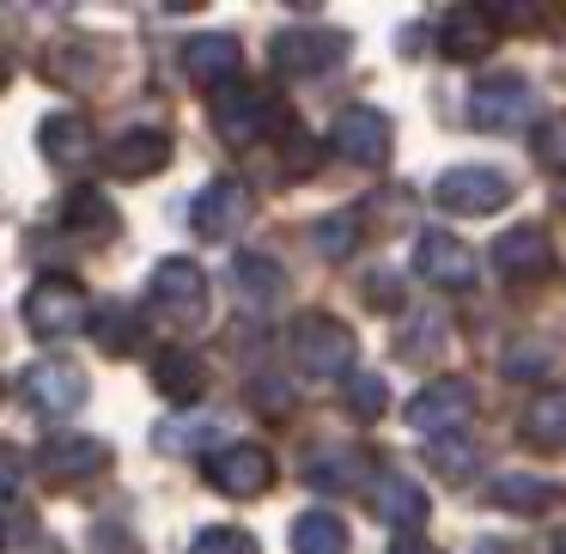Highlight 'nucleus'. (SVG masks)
<instances>
[{
	"instance_id": "1",
	"label": "nucleus",
	"mask_w": 566,
	"mask_h": 554,
	"mask_svg": "<svg viewBox=\"0 0 566 554\" xmlns=\"http://www.w3.org/2000/svg\"><path fill=\"white\" fill-rule=\"evenodd\" d=\"M286 347H293V366L311 372V378H342V372L354 366V330H347L342 317H329V311L293 317Z\"/></svg>"
},
{
	"instance_id": "2",
	"label": "nucleus",
	"mask_w": 566,
	"mask_h": 554,
	"mask_svg": "<svg viewBox=\"0 0 566 554\" xmlns=\"http://www.w3.org/2000/svg\"><path fill=\"white\" fill-rule=\"evenodd\" d=\"M25 330L38 335V342H62V335H74V330H92L86 286L67 281V274H43L25 293Z\"/></svg>"
},
{
	"instance_id": "3",
	"label": "nucleus",
	"mask_w": 566,
	"mask_h": 554,
	"mask_svg": "<svg viewBox=\"0 0 566 554\" xmlns=\"http://www.w3.org/2000/svg\"><path fill=\"white\" fill-rule=\"evenodd\" d=\"M19 396L50 420L80 415V408H86V372H80L74 359H62V354H43V359H31V366L19 372Z\"/></svg>"
},
{
	"instance_id": "4",
	"label": "nucleus",
	"mask_w": 566,
	"mask_h": 554,
	"mask_svg": "<svg viewBox=\"0 0 566 554\" xmlns=\"http://www.w3.org/2000/svg\"><path fill=\"white\" fill-rule=\"evenodd\" d=\"M530 116H536V86L524 74H488L469 92V123L488 128V135H512Z\"/></svg>"
},
{
	"instance_id": "5",
	"label": "nucleus",
	"mask_w": 566,
	"mask_h": 554,
	"mask_svg": "<svg viewBox=\"0 0 566 554\" xmlns=\"http://www.w3.org/2000/svg\"><path fill=\"white\" fill-rule=\"evenodd\" d=\"M201 469H208L213 493H226V500H256V493H269V481H274V457L262 451V445H250V439H220Z\"/></svg>"
},
{
	"instance_id": "6",
	"label": "nucleus",
	"mask_w": 566,
	"mask_h": 554,
	"mask_svg": "<svg viewBox=\"0 0 566 554\" xmlns=\"http://www.w3.org/2000/svg\"><path fill=\"white\" fill-rule=\"evenodd\" d=\"M469 415H475V384L469 378H432V384H420V396H408V427L427 432V439L463 432Z\"/></svg>"
},
{
	"instance_id": "7",
	"label": "nucleus",
	"mask_w": 566,
	"mask_h": 554,
	"mask_svg": "<svg viewBox=\"0 0 566 554\" xmlns=\"http://www.w3.org/2000/svg\"><path fill=\"white\" fill-rule=\"evenodd\" d=\"M329 147L342 153L347 165H384L396 147V128L378 104H342L329 123Z\"/></svg>"
},
{
	"instance_id": "8",
	"label": "nucleus",
	"mask_w": 566,
	"mask_h": 554,
	"mask_svg": "<svg viewBox=\"0 0 566 554\" xmlns=\"http://www.w3.org/2000/svg\"><path fill=\"white\" fill-rule=\"evenodd\" d=\"M153 311L171 323H201L208 317V269L196 257H165L153 269Z\"/></svg>"
},
{
	"instance_id": "9",
	"label": "nucleus",
	"mask_w": 566,
	"mask_h": 554,
	"mask_svg": "<svg viewBox=\"0 0 566 554\" xmlns=\"http://www.w3.org/2000/svg\"><path fill=\"white\" fill-rule=\"evenodd\" d=\"M432 201L444 213H493L512 201V177L493 171V165H457V171H444L432 184Z\"/></svg>"
},
{
	"instance_id": "10",
	"label": "nucleus",
	"mask_w": 566,
	"mask_h": 554,
	"mask_svg": "<svg viewBox=\"0 0 566 554\" xmlns=\"http://www.w3.org/2000/svg\"><path fill=\"white\" fill-rule=\"evenodd\" d=\"M415 274L427 286H439V293H463V286H475V250H469L463 238L427 226V232L415 238Z\"/></svg>"
},
{
	"instance_id": "11",
	"label": "nucleus",
	"mask_w": 566,
	"mask_h": 554,
	"mask_svg": "<svg viewBox=\"0 0 566 554\" xmlns=\"http://www.w3.org/2000/svg\"><path fill=\"white\" fill-rule=\"evenodd\" d=\"M269 50H274V67H281V74L311 80V74H329V67L342 62L347 38H342V31H329V25H293V31H281Z\"/></svg>"
},
{
	"instance_id": "12",
	"label": "nucleus",
	"mask_w": 566,
	"mask_h": 554,
	"mask_svg": "<svg viewBox=\"0 0 566 554\" xmlns=\"http://www.w3.org/2000/svg\"><path fill=\"white\" fill-rule=\"evenodd\" d=\"M244 220H250V189L238 184V177H213V184L189 201V226H196V238H208V244L238 238Z\"/></svg>"
},
{
	"instance_id": "13",
	"label": "nucleus",
	"mask_w": 566,
	"mask_h": 554,
	"mask_svg": "<svg viewBox=\"0 0 566 554\" xmlns=\"http://www.w3.org/2000/svg\"><path fill=\"white\" fill-rule=\"evenodd\" d=\"M269 123H274L269 92H256V86L213 92V135H220L226 147H256V140L269 135Z\"/></svg>"
},
{
	"instance_id": "14",
	"label": "nucleus",
	"mask_w": 566,
	"mask_h": 554,
	"mask_svg": "<svg viewBox=\"0 0 566 554\" xmlns=\"http://www.w3.org/2000/svg\"><path fill=\"white\" fill-rule=\"evenodd\" d=\"M111 469V445L92 439V432H62V439H43L38 445V475L55 481V488H74V481Z\"/></svg>"
},
{
	"instance_id": "15",
	"label": "nucleus",
	"mask_w": 566,
	"mask_h": 554,
	"mask_svg": "<svg viewBox=\"0 0 566 554\" xmlns=\"http://www.w3.org/2000/svg\"><path fill=\"white\" fill-rule=\"evenodd\" d=\"M184 67H189V80H196V86L226 92V86H238V67H244V43L226 38V31H201V38H189V43H184Z\"/></svg>"
},
{
	"instance_id": "16",
	"label": "nucleus",
	"mask_w": 566,
	"mask_h": 554,
	"mask_svg": "<svg viewBox=\"0 0 566 554\" xmlns=\"http://www.w3.org/2000/svg\"><path fill=\"white\" fill-rule=\"evenodd\" d=\"M493 269L505 281H542L554 269V250H548V232L542 226H512V232L493 238Z\"/></svg>"
},
{
	"instance_id": "17",
	"label": "nucleus",
	"mask_w": 566,
	"mask_h": 554,
	"mask_svg": "<svg viewBox=\"0 0 566 554\" xmlns=\"http://www.w3.org/2000/svg\"><path fill=\"white\" fill-rule=\"evenodd\" d=\"M493 38H500V25H493L488 7H451V13L439 19V55L444 62H481V55L493 50Z\"/></svg>"
},
{
	"instance_id": "18",
	"label": "nucleus",
	"mask_w": 566,
	"mask_h": 554,
	"mask_svg": "<svg viewBox=\"0 0 566 554\" xmlns=\"http://www.w3.org/2000/svg\"><path fill=\"white\" fill-rule=\"evenodd\" d=\"M371 512H378L384 530H396V536H415L420 524H427L432 500L415 488L408 475H378L371 481Z\"/></svg>"
},
{
	"instance_id": "19",
	"label": "nucleus",
	"mask_w": 566,
	"mask_h": 554,
	"mask_svg": "<svg viewBox=\"0 0 566 554\" xmlns=\"http://www.w3.org/2000/svg\"><path fill=\"white\" fill-rule=\"evenodd\" d=\"M153 390H159L165 403H177V408L201 403V390H208V366H201L196 347H159V354H153Z\"/></svg>"
},
{
	"instance_id": "20",
	"label": "nucleus",
	"mask_w": 566,
	"mask_h": 554,
	"mask_svg": "<svg viewBox=\"0 0 566 554\" xmlns=\"http://www.w3.org/2000/svg\"><path fill=\"white\" fill-rule=\"evenodd\" d=\"M165 165H171V135H165V128H128L111 147V171L128 177V184H135V177H159Z\"/></svg>"
},
{
	"instance_id": "21",
	"label": "nucleus",
	"mask_w": 566,
	"mask_h": 554,
	"mask_svg": "<svg viewBox=\"0 0 566 554\" xmlns=\"http://www.w3.org/2000/svg\"><path fill=\"white\" fill-rule=\"evenodd\" d=\"M305 481L317 493H347V488H366L371 481V463H366L359 445H323V451L305 463Z\"/></svg>"
},
{
	"instance_id": "22",
	"label": "nucleus",
	"mask_w": 566,
	"mask_h": 554,
	"mask_svg": "<svg viewBox=\"0 0 566 554\" xmlns=\"http://www.w3.org/2000/svg\"><path fill=\"white\" fill-rule=\"evenodd\" d=\"M232 286L244 293L250 311H269L286 299V269L269 257V250H244V257H232Z\"/></svg>"
},
{
	"instance_id": "23",
	"label": "nucleus",
	"mask_w": 566,
	"mask_h": 554,
	"mask_svg": "<svg viewBox=\"0 0 566 554\" xmlns=\"http://www.w3.org/2000/svg\"><path fill=\"white\" fill-rule=\"evenodd\" d=\"M517 432L530 445H542V451H566V384L530 396L524 415H517Z\"/></svg>"
},
{
	"instance_id": "24",
	"label": "nucleus",
	"mask_w": 566,
	"mask_h": 554,
	"mask_svg": "<svg viewBox=\"0 0 566 554\" xmlns=\"http://www.w3.org/2000/svg\"><path fill=\"white\" fill-rule=\"evenodd\" d=\"M38 140H43V159L62 165V171H80V165L92 159V128H86V116H74V111L50 116V123L38 128Z\"/></svg>"
},
{
	"instance_id": "25",
	"label": "nucleus",
	"mask_w": 566,
	"mask_h": 554,
	"mask_svg": "<svg viewBox=\"0 0 566 554\" xmlns=\"http://www.w3.org/2000/svg\"><path fill=\"white\" fill-rule=\"evenodd\" d=\"M62 226L74 238H86V244H98V238H116V208H111V196H98V189H74V196L62 201Z\"/></svg>"
},
{
	"instance_id": "26",
	"label": "nucleus",
	"mask_w": 566,
	"mask_h": 554,
	"mask_svg": "<svg viewBox=\"0 0 566 554\" xmlns=\"http://www.w3.org/2000/svg\"><path fill=\"white\" fill-rule=\"evenodd\" d=\"M488 500H493V505H505V512L536 518V512H548V505H554V481H542V475H517V469H505V475H493V481H488Z\"/></svg>"
},
{
	"instance_id": "27",
	"label": "nucleus",
	"mask_w": 566,
	"mask_h": 554,
	"mask_svg": "<svg viewBox=\"0 0 566 554\" xmlns=\"http://www.w3.org/2000/svg\"><path fill=\"white\" fill-rule=\"evenodd\" d=\"M92 342H98L104 354H135L140 347V311L128 305V299L98 305V317H92Z\"/></svg>"
},
{
	"instance_id": "28",
	"label": "nucleus",
	"mask_w": 566,
	"mask_h": 554,
	"mask_svg": "<svg viewBox=\"0 0 566 554\" xmlns=\"http://www.w3.org/2000/svg\"><path fill=\"white\" fill-rule=\"evenodd\" d=\"M293 554H347V524L342 512H298L293 518Z\"/></svg>"
},
{
	"instance_id": "29",
	"label": "nucleus",
	"mask_w": 566,
	"mask_h": 554,
	"mask_svg": "<svg viewBox=\"0 0 566 554\" xmlns=\"http://www.w3.org/2000/svg\"><path fill=\"white\" fill-rule=\"evenodd\" d=\"M439 342H444V317H439V305L408 311L402 330H396V347H402V359H427Z\"/></svg>"
},
{
	"instance_id": "30",
	"label": "nucleus",
	"mask_w": 566,
	"mask_h": 554,
	"mask_svg": "<svg viewBox=\"0 0 566 554\" xmlns=\"http://www.w3.org/2000/svg\"><path fill=\"white\" fill-rule=\"evenodd\" d=\"M560 372V354L548 342H512L505 347V378L517 384H536V378H554Z\"/></svg>"
},
{
	"instance_id": "31",
	"label": "nucleus",
	"mask_w": 566,
	"mask_h": 554,
	"mask_svg": "<svg viewBox=\"0 0 566 554\" xmlns=\"http://www.w3.org/2000/svg\"><path fill=\"white\" fill-rule=\"evenodd\" d=\"M311 244H317L323 257H354V244H359V213H323V220L311 226Z\"/></svg>"
},
{
	"instance_id": "32",
	"label": "nucleus",
	"mask_w": 566,
	"mask_h": 554,
	"mask_svg": "<svg viewBox=\"0 0 566 554\" xmlns=\"http://www.w3.org/2000/svg\"><path fill=\"white\" fill-rule=\"evenodd\" d=\"M347 408H354L359 420H378L384 408H390V390H384L378 372H354V378H347Z\"/></svg>"
},
{
	"instance_id": "33",
	"label": "nucleus",
	"mask_w": 566,
	"mask_h": 554,
	"mask_svg": "<svg viewBox=\"0 0 566 554\" xmlns=\"http://www.w3.org/2000/svg\"><path fill=\"white\" fill-rule=\"evenodd\" d=\"M427 457H432V469H439V475H451V481H463L469 469H475V445H469L463 432H451V439H432Z\"/></svg>"
},
{
	"instance_id": "34",
	"label": "nucleus",
	"mask_w": 566,
	"mask_h": 554,
	"mask_svg": "<svg viewBox=\"0 0 566 554\" xmlns=\"http://www.w3.org/2000/svg\"><path fill=\"white\" fill-rule=\"evenodd\" d=\"M189 554H256V542H250L244 530H232V524H213V530H201V536L189 542Z\"/></svg>"
},
{
	"instance_id": "35",
	"label": "nucleus",
	"mask_w": 566,
	"mask_h": 554,
	"mask_svg": "<svg viewBox=\"0 0 566 554\" xmlns=\"http://www.w3.org/2000/svg\"><path fill=\"white\" fill-rule=\"evenodd\" d=\"M536 159L554 165V171H566V116H548V123H536Z\"/></svg>"
},
{
	"instance_id": "36",
	"label": "nucleus",
	"mask_w": 566,
	"mask_h": 554,
	"mask_svg": "<svg viewBox=\"0 0 566 554\" xmlns=\"http://www.w3.org/2000/svg\"><path fill=\"white\" fill-rule=\"evenodd\" d=\"M92 554H147V548H140L123 524H98L92 530Z\"/></svg>"
},
{
	"instance_id": "37",
	"label": "nucleus",
	"mask_w": 566,
	"mask_h": 554,
	"mask_svg": "<svg viewBox=\"0 0 566 554\" xmlns=\"http://www.w3.org/2000/svg\"><path fill=\"white\" fill-rule=\"evenodd\" d=\"M250 390H256V408H269V415H286V384H281V378H256Z\"/></svg>"
},
{
	"instance_id": "38",
	"label": "nucleus",
	"mask_w": 566,
	"mask_h": 554,
	"mask_svg": "<svg viewBox=\"0 0 566 554\" xmlns=\"http://www.w3.org/2000/svg\"><path fill=\"white\" fill-rule=\"evenodd\" d=\"M366 293H371V305H396V281H390V274H371Z\"/></svg>"
},
{
	"instance_id": "39",
	"label": "nucleus",
	"mask_w": 566,
	"mask_h": 554,
	"mask_svg": "<svg viewBox=\"0 0 566 554\" xmlns=\"http://www.w3.org/2000/svg\"><path fill=\"white\" fill-rule=\"evenodd\" d=\"M384 554H439V548H432V542H420V536H396Z\"/></svg>"
},
{
	"instance_id": "40",
	"label": "nucleus",
	"mask_w": 566,
	"mask_h": 554,
	"mask_svg": "<svg viewBox=\"0 0 566 554\" xmlns=\"http://www.w3.org/2000/svg\"><path fill=\"white\" fill-rule=\"evenodd\" d=\"M554 554H566V530H560V536H554Z\"/></svg>"
},
{
	"instance_id": "41",
	"label": "nucleus",
	"mask_w": 566,
	"mask_h": 554,
	"mask_svg": "<svg viewBox=\"0 0 566 554\" xmlns=\"http://www.w3.org/2000/svg\"><path fill=\"white\" fill-rule=\"evenodd\" d=\"M554 196H560V201H566V177H560V189H554Z\"/></svg>"
}]
</instances>
